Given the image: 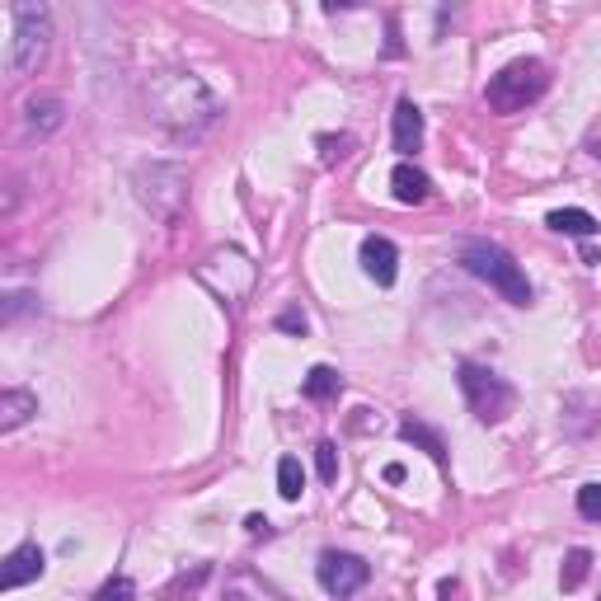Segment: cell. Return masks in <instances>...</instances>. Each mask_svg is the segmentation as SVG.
Instances as JSON below:
<instances>
[{
    "mask_svg": "<svg viewBox=\"0 0 601 601\" xmlns=\"http://www.w3.org/2000/svg\"><path fill=\"white\" fill-rule=\"evenodd\" d=\"M47 43H52V15H47V5L15 0V5H10V52H5V71H10V76L38 71V62L47 57Z\"/></svg>",
    "mask_w": 601,
    "mask_h": 601,
    "instance_id": "7a4b0ae2",
    "label": "cell"
},
{
    "mask_svg": "<svg viewBox=\"0 0 601 601\" xmlns=\"http://www.w3.org/2000/svg\"><path fill=\"white\" fill-rule=\"evenodd\" d=\"M245 531H249V536H273V522L254 512V517H249V522H245Z\"/></svg>",
    "mask_w": 601,
    "mask_h": 601,
    "instance_id": "d4e9b609",
    "label": "cell"
},
{
    "mask_svg": "<svg viewBox=\"0 0 601 601\" xmlns=\"http://www.w3.org/2000/svg\"><path fill=\"white\" fill-rule=\"evenodd\" d=\"M423 146V113H418L414 99H400L395 104V151L414 155Z\"/></svg>",
    "mask_w": 601,
    "mask_h": 601,
    "instance_id": "4fadbf2b",
    "label": "cell"
},
{
    "mask_svg": "<svg viewBox=\"0 0 601 601\" xmlns=\"http://www.w3.org/2000/svg\"><path fill=\"white\" fill-rule=\"evenodd\" d=\"M33 414H38V395H29V390H5L0 395V432H15Z\"/></svg>",
    "mask_w": 601,
    "mask_h": 601,
    "instance_id": "5bb4252c",
    "label": "cell"
},
{
    "mask_svg": "<svg viewBox=\"0 0 601 601\" xmlns=\"http://www.w3.org/2000/svg\"><path fill=\"white\" fill-rule=\"evenodd\" d=\"M400 479H404V465L390 461V465H386V484H400Z\"/></svg>",
    "mask_w": 601,
    "mask_h": 601,
    "instance_id": "484cf974",
    "label": "cell"
},
{
    "mask_svg": "<svg viewBox=\"0 0 601 601\" xmlns=\"http://www.w3.org/2000/svg\"><path fill=\"white\" fill-rule=\"evenodd\" d=\"M315 470H320L324 484L339 479V447H334V442H320V447H315Z\"/></svg>",
    "mask_w": 601,
    "mask_h": 601,
    "instance_id": "ffe728a7",
    "label": "cell"
},
{
    "mask_svg": "<svg viewBox=\"0 0 601 601\" xmlns=\"http://www.w3.org/2000/svg\"><path fill=\"white\" fill-rule=\"evenodd\" d=\"M461 263L475 273L479 282H489L503 301H512V306H531V282H526L522 263L512 259L503 245H494V240H470V245L461 249Z\"/></svg>",
    "mask_w": 601,
    "mask_h": 601,
    "instance_id": "3957f363",
    "label": "cell"
},
{
    "mask_svg": "<svg viewBox=\"0 0 601 601\" xmlns=\"http://www.w3.org/2000/svg\"><path fill=\"white\" fill-rule=\"evenodd\" d=\"M306 400H334L343 390V381H339V371L334 367H310V376H306Z\"/></svg>",
    "mask_w": 601,
    "mask_h": 601,
    "instance_id": "ac0fdd59",
    "label": "cell"
},
{
    "mask_svg": "<svg viewBox=\"0 0 601 601\" xmlns=\"http://www.w3.org/2000/svg\"><path fill=\"white\" fill-rule=\"evenodd\" d=\"M132 597H137L132 578H108V583L94 592V601H132Z\"/></svg>",
    "mask_w": 601,
    "mask_h": 601,
    "instance_id": "44dd1931",
    "label": "cell"
},
{
    "mask_svg": "<svg viewBox=\"0 0 601 601\" xmlns=\"http://www.w3.org/2000/svg\"><path fill=\"white\" fill-rule=\"evenodd\" d=\"M362 273H367L376 287H390L400 278V249L390 245L386 235H367L362 240Z\"/></svg>",
    "mask_w": 601,
    "mask_h": 601,
    "instance_id": "ba28073f",
    "label": "cell"
},
{
    "mask_svg": "<svg viewBox=\"0 0 601 601\" xmlns=\"http://www.w3.org/2000/svg\"><path fill=\"white\" fill-rule=\"evenodd\" d=\"M348 146H353V141H348V137H320L324 165H334V160H343V155H348Z\"/></svg>",
    "mask_w": 601,
    "mask_h": 601,
    "instance_id": "603a6c76",
    "label": "cell"
},
{
    "mask_svg": "<svg viewBox=\"0 0 601 601\" xmlns=\"http://www.w3.org/2000/svg\"><path fill=\"white\" fill-rule=\"evenodd\" d=\"M278 329H287V334H306V315H301L296 306H287L278 315Z\"/></svg>",
    "mask_w": 601,
    "mask_h": 601,
    "instance_id": "cb8c5ba5",
    "label": "cell"
},
{
    "mask_svg": "<svg viewBox=\"0 0 601 601\" xmlns=\"http://www.w3.org/2000/svg\"><path fill=\"white\" fill-rule=\"evenodd\" d=\"M315 578H320V587L329 592V597H353V592H362L371 578V564L362 555H343V550H324L320 564H315Z\"/></svg>",
    "mask_w": 601,
    "mask_h": 601,
    "instance_id": "52a82bcc",
    "label": "cell"
},
{
    "mask_svg": "<svg viewBox=\"0 0 601 601\" xmlns=\"http://www.w3.org/2000/svg\"><path fill=\"white\" fill-rule=\"evenodd\" d=\"M301 489H306V470H301V461H296V456H282L278 461V494L287 498V503H296Z\"/></svg>",
    "mask_w": 601,
    "mask_h": 601,
    "instance_id": "d6986e66",
    "label": "cell"
},
{
    "mask_svg": "<svg viewBox=\"0 0 601 601\" xmlns=\"http://www.w3.org/2000/svg\"><path fill=\"white\" fill-rule=\"evenodd\" d=\"M62 123H66V104L57 94H33V99H24V127H29V132L52 137Z\"/></svg>",
    "mask_w": 601,
    "mask_h": 601,
    "instance_id": "8fae6325",
    "label": "cell"
},
{
    "mask_svg": "<svg viewBox=\"0 0 601 601\" xmlns=\"http://www.w3.org/2000/svg\"><path fill=\"white\" fill-rule=\"evenodd\" d=\"M390 188H395V202H404V207H418V202L432 198V179L418 165H409V160H400L395 165V174H390Z\"/></svg>",
    "mask_w": 601,
    "mask_h": 601,
    "instance_id": "7c38bea8",
    "label": "cell"
},
{
    "mask_svg": "<svg viewBox=\"0 0 601 601\" xmlns=\"http://www.w3.org/2000/svg\"><path fill=\"white\" fill-rule=\"evenodd\" d=\"M461 390H465V404L479 423H503L512 414V386L498 376V371L479 367V362H461Z\"/></svg>",
    "mask_w": 601,
    "mask_h": 601,
    "instance_id": "8992f818",
    "label": "cell"
},
{
    "mask_svg": "<svg viewBox=\"0 0 601 601\" xmlns=\"http://www.w3.org/2000/svg\"><path fill=\"white\" fill-rule=\"evenodd\" d=\"M216 601H282V592L273 583H263L259 573L249 569H235L221 578V587H216Z\"/></svg>",
    "mask_w": 601,
    "mask_h": 601,
    "instance_id": "30bf717a",
    "label": "cell"
},
{
    "mask_svg": "<svg viewBox=\"0 0 601 601\" xmlns=\"http://www.w3.org/2000/svg\"><path fill=\"white\" fill-rule=\"evenodd\" d=\"M400 437H404V442H418V447L428 451L437 465H447V442H442V437H437L428 423H418V418H404V423H400Z\"/></svg>",
    "mask_w": 601,
    "mask_h": 601,
    "instance_id": "2e32d148",
    "label": "cell"
},
{
    "mask_svg": "<svg viewBox=\"0 0 601 601\" xmlns=\"http://www.w3.org/2000/svg\"><path fill=\"white\" fill-rule=\"evenodd\" d=\"M451 597H456V583L447 578V583H442V601H451Z\"/></svg>",
    "mask_w": 601,
    "mask_h": 601,
    "instance_id": "4316f807",
    "label": "cell"
},
{
    "mask_svg": "<svg viewBox=\"0 0 601 601\" xmlns=\"http://www.w3.org/2000/svg\"><path fill=\"white\" fill-rule=\"evenodd\" d=\"M578 512L587 522H601V484H583L578 489Z\"/></svg>",
    "mask_w": 601,
    "mask_h": 601,
    "instance_id": "7402d4cb",
    "label": "cell"
},
{
    "mask_svg": "<svg viewBox=\"0 0 601 601\" xmlns=\"http://www.w3.org/2000/svg\"><path fill=\"white\" fill-rule=\"evenodd\" d=\"M545 90H550V66L540 62V57H517V62H508L489 80L484 99H489V108H498V113H517V108L536 104Z\"/></svg>",
    "mask_w": 601,
    "mask_h": 601,
    "instance_id": "277c9868",
    "label": "cell"
},
{
    "mask_svg": "<svg viewBox=\"0 0 601 601\" xmlns=\"http://www.w3.org/2000/svg\"><path fill=\"white\" fill-rule=\"evenodd\" d=\"M132 184H137L141 207H146L151 216H160V221H174V216L184 212V202H188V174L179 170V165H165V160L137 165Z\"/></svg>",
    "mask_w": 601,
    "mask_h": 601,
    "instance_id": "5b68a950",
    "label": "cell"
},
{
    "mask_svg": "<svg viewBox=\"0 0 601 601\" xmlns=\"http://www.w3.org/2000/svg\"><path fill=\"white\" fill-rule=\"evenodd\" d=\"M43 569H47L43 550H38L33 540H24V545H19V550H10V559H5L0 587H5V592H15V587H24V583H38V578H43Z\"/></svg>",
    "mask_w": 601,
    "mask_h": 601,
    "instance_id": "9c48e42d",
    "label": "cell"
},
{
    "mask_svg": "<svg viewBox=\"0 0 601 601\" xmlns=\"http://www.w3.org/2000/svg\"><path fill=\"white\" fill-rule=\"evenodd\" d=\"M587 573H592V550H569L564 555V569H559V587L564 592H578L587 583Z\"/></svg>",
    "mask_w": 601,
    "mask_h": 601,
    "instance_id": "e0dca14e",
    "label": "cell"
},
{
    "mask_svg": "<svg viewBox=\"0 0 601 601\" xmlns=\"http://www.w3.org/2000/svg\"><path fill=\"white\" fill-rule=\"evenodd\" d=\"M545 226L559 235H578V240H587V235H597V216L583 212V207H559V212L545 216Z\"/></svg>",
    "mask_w": 601,
    "mask_h": 601,
    "instance_id": "9a60e30c",
    "label": "cell"
},
{
    "mask_svg": "<svg viewBox=\"0 0 601 601\" xmlns=\"http://www.w3.org/2000/svg\"><path fill=\"white\" fill-rule=\"evenodd\" d=\"M146 113L155 127H165L174 137H202L221 118V99L193 71H165L146 90Z\"/></svg>",
    "mask_w": 601,
    "mask_h": 601,
    "instance_id": "6da1fadb",
    "label": "cell"
}]
</instances>
